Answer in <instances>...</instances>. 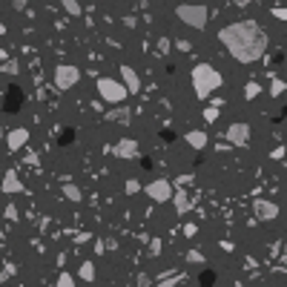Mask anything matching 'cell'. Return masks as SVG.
I'll list each match as a JSON object with an SVG mask.
<instances>
[{
	"label": "cell",
	"instance_id": "1",
	"mask_svg": "<svg viewBox=\"0 0 287 287\" xmlns=\"http://www.w3.org/2000/svg\"><path fill=\"white\" fill-rule=\"evenodd\" d=\"M219 40L224 49L230 52V58L238 64H255L258 58H264V52L270 46L267 32L255 23V20H236L219 29Z\"/></svg>",
	"mask_w": 287,
	"mask_h": 287
},
{
	"label": "cell",
	"instance_id": "2",
	"mask_svg": "<svg viewBox=\"0 0 287 287\" xmlns=\"http://www.w3.org/2000/svg\"><path fill=\"white\" fill-rule=\"evenodd\" d=\"M221 84H224V78H221V72L216 66H210V64H198V66L192 69V89H195L198 98H207V95L216 92Z\"/></svg>",
	"mask_w": 287,
	"mask_h": 287
},
{
	"label": "cell",
	"instance_id": "3",
	"mask_svg": "<svg viewBox=\"0 0 287 287\" xmlns=\"http://www.w3.org/2000/svg\"><path fill=\"white\" fill-rule=\"evenodd\" d=\"M175 17L181 23H187L190 29H204L207 20H210V9L198 6V3H181V6H175Z\"/></svg>",
	"mask_w": 287,
	"mask_h": 287
},
{
	"label": "cell",
	"instance_id": "4",
	"mask_svg": "<svg viewBox=\"0 0 287 287\" xmlns=\"http://www.w3.org/2000/svg\"><path fill=\"white\" fill-rule=\"evenodd\" d=\"M98 95H101L106 103H115V106H121V103L127 101L129 95H127V89L121 86V81H115V78H98Z\"/></svg>",
	"mask_w": 287,
	"mask_h": 287
},
{
	"label": "cell",
	"instance_id": "5",
	"mask_svg": "<svg viewBox=\"0 0 287 287\" xmlns=\"http://www.w3.org/2000/svg\"><path fill=\"white\" fill-rule=\"evenodd\" d=\"M78 81H81V69L75 66V64H61V66L55 69V86H58L61 92L72 89Z\"/></svg>",
	"mask_w": 287,
	"mask_h": 287
},
{
	"label": "cell",
	"instance_id": "6",
	"mask_svg": "<svg viewBox=\"0 0 287 287\" xmlns=\"http://www.w3.org/2000/svg\"><path fill=\"white\" fill-rule=\"evenodd\" d=\"M224 138H227V144H230V147H247V144H250V138H253V129H250V124L236 121V124H230V127H227Z\"/></svg>",
	"mask_w": 287,
	"mask_h": 287
},
{
	"label": "cell",
	"instance_id": "7",
	"mask_svg": "<svg viewBox=\"0 0 287 287\" xmlns=\"http://www.w3.org/2000/svg\"><path fill=\"white\" fill-rule=\"evenodd\" d=\"M141 190L150 195L152 201H158V204H164V201L172 198V181H167V178H155L152 184H144Z\"/></svg>",
	"mask_w": 287,
	"mask_h": 287
},
{
	"label": "cell",
	"instance_id": "8",
	"mask_svg": "<svg viewBox=\"0 0 287 287\" xmlns=\"http://www.w3.org/2000/svg\"><path fill=\"white\" fill-rule=\"evenodd\" d=\"M253 216L258 221L279 219V204H276V201H267V198H258V201H253Z\"/></svg>",
	"mask_w": 287,
	"mask_h": 287
},
{
	"label": "cell",
	"instance_id": "9",
	"mask_svg": "<svg viewBox=\"0 0 287 287\" xmlns=\"http://www.w3.org/2000/svg\"><path fill=\"white\" fill-rule=\"evenodd\" d=\"M121 86L127 89V95L141 92V78H138V72L129 66V64H124V66H121Z\"/></svg>",
	"mask_w": 287,
	"mask_h": 287
},
{
	"label": "cell",
	"instance_id": "10",
	"mask_svg": "<svg viewBox=\"0 0 287 287\" xmlns=\"http://www.w3.org/2000/svg\"><path fill=\"white\" fill-rule=\"evenodd\" d=\"M112 155H115V158H121V161L138 158V141H135V138H121L118 144L112 147Z\"/></svg>",
	"mask_w": 287,
	"mask_h": 287
},
{
	"label": "cell",
	"instance_id": "11",
	"mask_svg": "<svg viewBox=\"0 0 287 287\" xmlns=\"http://www.w3.org/2000/svg\"><path fill=\"white\" fill-rule=\"evenodd\" d=\"M0 192L3 195H15V192H23V184H20V175L15 169H6L0 175Z\"/></svg>",
	"mask_w": 287,
	"mask_h": 287
},
{
	"label": "cell",
	"instance_id": "12",
	"mask_svg": "<svg viewBox=\"0 0 287 287\" xmlns=\"http://www.w3.org/2000/svg\"><path fill=\"white\" fill-rule=\"evenodd\" d=\"M26 144H29V129H26V127H17V129H12V132L6 135V147L12 152L23 150Z\"/></svg>",
	"mask_w": 287,
	"mask_h": 287
},
{
	"label": "cell",
	"instance_id": "13",
	"mask_svg": "<svg viewBox=\"0 0 287 287\" xmlns=\"http://www.w3.org/2000/svg\"><path fill=\"white\" fill-rule=\"evenodd\" d=\"M169 201L175 204V213H190V195H187V190H172V198Z\"/></svg>",
	"mask_w": 287,
	"mask_h": 287
},
{
	"label": "cell",
	"instance_id": "14",
	"mask_svg": "<svg viewBox=\"0 0 287 287\" xmlns=\"http://www.w3.org/2000/svg\"><path fill=\"white\" fill-rule=\"evenodd\" d=\"M187 144H190L192 150H204V147H207V132H204V129H190V132H187Z\"/></svg>",
	"mask_w": 287,
	"mask_h": 287
},
{
	"label": "cell",
	"instance_id": "15",
	"mask_svg": "<svg viewBox=\"0 0 287 287\" xmlns=\"http://www.w3.org/2000/svg\"><path fill=\"white\" fill-rule=\"evenodd\" d=\"M61 190H64V198H69V201H75V204L84 201V190L78 184H64Z\"/></svg>",
	"mask_w": 287,
	"mask_h": 287
},
{
	"label": "cell",
	"instance_id": "16",
	"mask_svg": "<svg viewBox=\"0 0 287 287\" xmlns=\"http://www.w3.org/2000/svg\"><path fill=\"white\" fill-rule=\"evenodd\" d=\"M78 276H81L84 282H95V264H92V261H81V267H78Z\"/></svg>",
	"mask_w": 287,
	"mask_h": 287
},
{
	"label": "cell",
	"instance_id": "17",
	"mask_svg": "<svg viewBox=\"0 0 287 287\" xmlns=\"http://www.w3.org/2000/svg\"><path fill=\"white\" fill-rule=\"evenodd\" d=\"M261 95V84L258 81H250V84L244 86V101H255Z\"/></svg>",
	"mask_w": 287,
	"mask_h": 287
},
{
	"label": "cell",
	"instance_id": "18",
	"mask_svg": "<svg viewBox=\"0 0 287 287\" xmlns=\"http://www.w3.org/2000/svg\"><path fill=\"white\" fill-rule=\"evenodd\" d=\"M106 118L115 121V124H129V121H132V115H129V109H115V112H109Z\"/></svg>",
	"mask_w": 287,
	"mask_h": 287
},
{
	"label": "cell",
	"instance_id": "19",
	"mask_svg": "<svg viewBox=\"0 0 287 287\" xmlns=\"http://www.w3.org/2000/svg\"><path fill=\"white\" fill-rule=\"evenodd\" d=\"M61 6H64V12H66V15H72V17H78L81 12H84V9H81V3H75V0H64Z\"/></svg>",
	"mask_w": 287,
	"mask_h": 287
},
{
	"label": "cell",
	"instance_id": "20",
	"mask_svg": "<svg viewBox=\"0 0 287 287\" xmlns=\"http://www.w3.org/2000/svg\"><path fill=\"white\" fill-rule=\"evenodd\" d=\"M55 287H75V279H72V273L61 270V276H58V282H55Z\"/></svg>",
	"mask_w": 287,
	"mask_h": 287
},
{
	"label": "cell",
	"instance_id": "21",
	"mask_svg": "<svg viewBox=\"0 0 287 287\" xmlns=\"http://www.w3.org/2000/svg\"><path fill=\"white\" fill-rule=\"evenodd\" d=\"M270 95L273 98H282V95H285V81H282V78H276L270 84Z\"/></svg>",
	"mask_w": 287,
	"mask_h": 287
},
{
	"label": "cell",
	"instance_id": "22",
	"mask_svg": "<svg viewBox=\"0 0 287 287\" xmlns=\"http://www.w3.org/2000/svg\"><path fill=\"white\" fill-rule=\"evenodd\" d=\"M0 72H3V75H17V72H20V64H17V61H6V64L0 66Z\"/></svg>",
	"mask_w": 287,
	"mask_h": 287
},
{
	"label": "cell",
	"instance_id": "23",
	"mask_svg": "<svg viewBox=\"0 0 287 287\" xmlns=\"http://www.w3.org/2000/svg\"><path fill=\"white\" fill-rule=\"evenodd\" d=\"M164 276H167V279H161L155 287H175L178 285V276H175V273H164Z\"/></svg>",
	"mask_w": 287,
	"mask_h": 287
},
{
	"label": "cell",
	"instance_id": "24",
	"mask_svg": "<svg viewBox=\"0 0 287 287\" xmlns=\"http://www.w3.org/2000/svg\"><path fill=\"white\" fill-rule=\"evenodd\" d=\"M124 192H127V195H135V192H141V181H135V178H132V181H127V184H124Z\"/></svg>",
	"mask_w": 287,
	"mask_h": 287
},
{
	"label": "cell",
	"instance_id": "25",
	"mask_svg": "<svg viewBox=\"0 0 287 287\" xmlns=\"http://www.w3.org/2000/svg\"><path fill=\"white\" fill-rule=\"evenodd\" d=\"M187 261H190V264H201L204 253H201V250H190V253H187Z\"/></svg>",
	"mask_w": 287,
	"mask_h": 287
},
{
	"label": "cell",
	"instance_id": "26",
	"mask_svg": "<svg viewBox=\"0 0 287 287\" xmlns=\"http://www.w3.org/2000/svg\"><path fill=\"white\" fill-rule=\"evenodd\" d=\"M161 247H164V241H161V238H152V241H150V253L152 255H161Z\"/></svg>",
	"mask_w": 287,
	"mask_h": 287
},
{
	"label": "cell",
	"instance_id": "27",
	"mask_svg": "<svg viewBox=\"0 0 287 287\" xmlns=\"http://www.w3.org/2000/svg\"><path fill=\"white\" fill-rule=\"evenodd\" d=\"M216 118H219V109H216V106H210V109L204 112V121H207V124H213Z\"/></svg>",
	"mask_w": 287,
	"mask_h": 287
},
{
	"label": "cell",
	"instance_id": "28",
	"mask_svg": "<svg viewBox=\"0 0 287 287\" xmlns=\"http://www.w3.org/2000/svg\"><path fill=\"white\" fill-rule=\"evenodd\" d=\"M190 181H192V175H178V178H175V184H178V190H184V187L190 184Z\"/></svg>",
	"mask_w": 287,
	"mask_h": 287
},
{
	"label": "cell",
	"instance_id": "29",
	"mask_svg": "<svg viewBox=\"0 0 287 287\" xmlns=\"http://www.w3.org/2000/svg\"><path fill=\"white\" fill-rule=\"evenodd\" d=\"M270 158H276V161H282V158H285V147L279 144V147H276V150L270 152Z\"/></svg>",
	"mask_w": 287,
	"mask_h": 287
},
{
	"label": "cell",
	"instance_id": "30",
	"mask_svg": "<svg viewBox=\"0 0 287 287\" xmlns=\"http://www.w3.org/2000/svg\"><path fill=\"white\" fill-rule=\"evenodd\" d=\"M273 15L279 17V20H287V12H285V6H273Z\"/></svg>",
	"mask_w": 287,
	"mask_h": 287
},
{
	"label": "cell",
	"instance_id": "31",
	"mask_svg": "<svg viewBox=\"0 0 287 287\" xmlns=\"http://www.w3.org/2000/svg\"><path fill=\"white\" fill-rule=\"evenodd\" d=\"M195 230H198L195 224H187V227H184V236H187V238H192V236H195Z\"/></svg>",
	"mask_w": 287,
	"mask_h": 287
},
{
	"label": "cell",
	"instance_id": "32",
	"mask_svg": "<svg viewBox=\"0 0 287 287\" xmlns=\"http://www.w3.org/2000/svg\"><path fill=\"white\" fill-rule=\"evenodd\" d=\"M175 43H178V49H181V52H190V49H192V43H190V40H175Z\"/></svg>",
	"mask_w": 287,
	"mask_h": 287
},
{
	"label": "cell",
	"instance_id": "33",
	"mask_svg": "<svg viewBox=\"0 0 287 287\" xmlns=\"http://www.w3.org/2000/svg\"><path fill=\"white\" fill-rule=\"evenodd\" d=\"M26 164H37V152H32V150L26 152Z\"/></svg>",
	"mask_w": 287,
	"mask_h": 287
},
{
	"label": "cell",
	"instance_id": "34",
	"mask_svg": "<svg viewBox=\"0 0 287 287\" xmlns=\"http://www.w3.org/2000/svg\"><path fill=\"white\" fill-rule=\"evenodd\" d=\"M158 49H161V52H169V40H167V37H161V40H158Z\"/></svg>",
	"mask_w": 287,
	"mask_h": 287
},
{
	"label": "cell",
	"instance_id": "35",
	"mask_svg": "<svg viewBox=\"0 0 287 287\" xmlns=\"http://www.w3.org/2000/svg\"><path fill=\"white\" fill-rule=\"evenodd\" d=\"M6 219H9V221L17 219V210H15V207H6Z\"/></svg>",
	"mask_w": 287,
	"mask_h": 287
},
{
	"label": "cell",
	"instance_id": "36",
	"mask_svg": "<svg viewBox=\"0 0 287 287\" xmlns=\"http://www.w3.org/2000/svg\"><path fill=\"white\" fill-rule=\"evenodd\" d=\"M0 34H6V26H3V23H0Z\"/></svg>",
	"mask_w": 287,
	"mask_h": 287
}]
</instances>
